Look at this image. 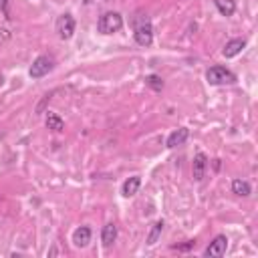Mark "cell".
Wrapping results in <instances>:
<instances>
[{"instance_id":"cell-1","label":"cell","mask_w":258,"mask_h":258,"mask_svg":"<svg viewBox=\"0 0 258 258\" xmlns=\"http://www.w3.org/2000/svg\"><path fill=\"white\" fill-rule=\"evenodd\" d=\"M123 28V16L119 12H105L97 20V30L101 34H113Z\"/></svg>"},{"instance_id":"cell-2","label":"cell","mask_w":258,"mask_h":258,"mask_svg":"<svg viewBox=\"0 0 258 258\" xmlns=\"http://www.w3.org/2000/svg\"><path fill=\"white\" fill-rule=\"evenodd\" d=\"M206 79H208L210 85H232V83H236V75L230 69L222 67V64L210 67L208 73H206Z\"/></svg>"},{"instance_id":"cell-3","label":"cell","mask_w":258,"mask_h":258,"mask_svg":"<svg viewBox=\"0 0 258 258\" xmlns=\"http://www.w3.org/2000/svg\"><path fill=\"white\" fill-rule=\"evenodd\" d=\"M52 67H54V60H52L50 56H46V54H40V56L34 58L32 67L28 69V75H30L32 79H40V77L48 75V73L52 71Z\"/></svg>"},{"instance_id":"cell-4","label":"cell","mask_w":258,"mask_h":258,"mask_svg":"<svg viewBox=\"0 0 258 258\" xmlns=\"http://www.w3.org/2000/svg\"><path fill=\"white\" fill-rule=\"evenodd\" d=\"M135 40L141 46H149L153 42V26H151V22L147 18H141L135 24Z\"/></svg>"},{"instance_id":"cell-5","label":"cell","mask_w":258,"mask_h":258,"mask_svg":"<svg viewBox=\"0 0 258 258\" xmlns=\"http://www.w3.org/2000/svg\"><path fill=\"white\" fill-rule=\"evenodd\" d=\"M75 18L71 16V14H60L58 18H56V34H58V38H62V40H69V38H73V34H75Z\"/></svg>"},{"instance_id":"cell-6","label":"cell","mask_w":258,"mask_h":258,"mask_svg":"<svg viewBox=\"0 0 258 258\" xmlns=\"http://www.w3.org/2000/svg\"><path fill=\"white\" fill-rule=\"evenodd\" d=\"M226 248H228V238L220 234V236H216L210 242V246L204 250V254L206 256H224L226 254Z\"/></svg>"},{"instance_id":"cell-7","label":"cell","mask_w":258,"mask_h":258,"mask_svg":"<svg viewBox=\"0 0 258 258\" xmlns=\"http://www.w3.org/2000/svg\"><path fill=\"white\" fill-rule=\"evenodd\" d=\"M187 137H189V129H187V127H179V129H175V131L169 133L165 145H167L169 149H173V147H177V145H183V143L187 141Z\"/></svg>"},{"instance_id":"cell-8","label":"cell","mask_w":258,"mask_h":258,"mask_svg":"<svg viewBox=\"0 0 258 258\" xmlns=\"http://www.w3.org/2000/svg\"><path fill=\"white\" fill-rule=\"evenodd\" d=\"M244 46H246V40H244V38H232V40H228L226 46L222 48V54H224L226 58H232V56L240 54Z\"/></svg>"},{"instance_id":"cell-9","label":"cell","mask_w":258,"mask_h":258,"mask_svg":"<svg viewBox=\"0 0 258 258\" xmlns=\"http://www.w3.org/2000/svg\"><path fill=\"white\" fill-rule=\"evenodd\" d=\"M206 167H208V157H206L204 153H198V155L194 157V165H191V173H194V179H196V181H202V179H204Z\"/></svg>"},{"instance_id":"cell-10","label":"cell","mask_w":258,"mask_h":258,"mask_svg":"<svg viewBox=\"0 0 258 258\" xmlns=\"http://www.w3.org/2000/svg\"><path fill=\"white\" fill-rule=\"evenodd\" d=\"M89 242H91V228L89 226H79L73 232V244L77 248H85Z\"/></svg>"},{"instance_id":"cell-11","label":"cell","mask_w":258,"mask_h":258,"mask_svg":"<svg viewBox=\"0 0 258 258\" xmlns=\"http://www.w3.org/2000/svg\"><path fill=\"white\" fill-rule=\"evenodd\" d=\"M139 185H141V177H139V175H131V177H127V179L123 181L121 194H123L125 198H131V196H135V194H137Z\"/></svg>"},{"instance_id":"cell-12","label":"cell","mask_w":258,"mask_h":258,"mask_svg":"<svg viewBox=\"0 0 258 258\" xmlns=\"http://www.w3.org/2000/svg\"><path fill=\"white\" fill-rule=\"evenodd\" d=\"M115 240H117V226L115 224L103 226V230H101V242H103V246L109 248V246H113Z\"/></svg>"},{"instance_id":"cell-13","label":"cell","mask_w":258,"mask_h":258,"mask_svg":"<svg viewBox=\"0 0 258 258\" xmlns=\"http://www.w3.org/2000/svg\"><path fill=\"white\" fill-rule=\"evenodd\" d=\"M214 4H216L218 12L222 16H232L236 12V2L234 0H214Z\"/></svg>"},{"instance_id":"cell-14","label":"cell","mask_w":258,"mask_h":258,"mask_svg":"<svg viewBox=\"0 0 258 258\" xmlns=\"http://www.w3.org/2000/svg\"><path fill=\"white\" fill-rule=\"evenodd\" d=\"M46 127L52 129V131H56V133H60L64 129V121L60 119V115L48 111V115H46Z\"/></svg>"},{"instance_id":"cell-15","label":"cell","mask_w":258,"mask_h":258,"mask_svg":"<svg viewBox=\"0 0 258 258\" xmlns=\"http://www.w3.org/2000/svg\"><path fill=\"white\" fill-rule=\"evenodd\" d=\"M232 191H234L236 196L246 198V196H250L252 187H250V183H248V181H244V179H234V181H232Z\"/></svg>"},{"instance_id":"cell-16","label":"cell","mask_w":258,"mask_h":258,"mask_svg":"<svg viewBox=\"0 0 258 258\" xmlns=\"http://www.w3.org/2000/svg\"><path fill=\"white\" fill-rule=\"evenodd\" d=\"M163 226H165L163 220H157V222L151 226V232H149V236H147V244H149V246H153V244L157 242V238H159L161 232H163Z\"/></svg>"},{"instance_id":"cell-17","label":"cell","mask_w":258,"mask_h":258,"mask_svg":"<svg viewBox=\"0 0 258 258\" xmlns=\"http://www.w3.org/2000/svg\"><path fill=\"white\" fill-rule=\"evenodd\" d=\"M145 83H147L153 91H161V89H163V81H161L159 75H149V77H145Z\"/></svg>"},{"instance_id":"cell-18","label":"cell","mask_w":258,"mask_h":258,"mask_svg":"<svg viewBox=\"0 0 258 258\" xmlns=\"http://www.w3.org/2000/svg\"><path fill=\"white\" fill-rule=\"evenodd\" d=\"M196 246V240H187L185 244H175V246H171L173 250H181V252H185V250H191Z\"/></svg>"},{"instance_id":"cell-19","label":"cell","mask_w":258,"mask_h":258,"mask_svg":"<svg viewBox=\"0 0 258 258\" xmlns=\"http://www.w3.org/2000/svg\"><path fill=\"white\" fill-rule=\"evenodd\" d=\"M0 10L4 12V16H8V0H0Z\"/></svg>"},{"instance_id":"cell-20","label":"cell","mask_w":258,"mask_h":258,"mask_svg":"<svg viewBox=\"0 0 258 258\" xmlns=\"http://www.w3.org/2000/svg\"><path fill=\"white\" fill-rule=\"evenodd\" d=\"M214 169H220V159H214Z\"/></svg>"}]
</instances>
